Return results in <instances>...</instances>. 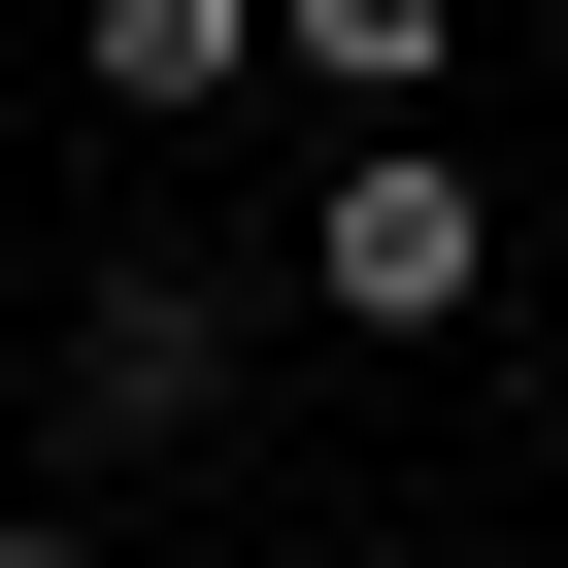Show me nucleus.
Here are the masks:
<instances>
[{"instance_id": "nucleus-1", "label": "nucleus", "mask_w": 568, "mask_h": 568, "mask_svg": "<svg viewBox=\"0 0 568 568\" xmlns=\"http://www.w3.org/2000/svg\"><path fill=\"white\" fill-rule=\"evenodd\" d=\"M468 302H501L468 168H335V335H468Z\"/></svg>"}, {"instance_id": "nucleus-2", "label": "nucleus", "mask_w": 568, "mask_h": 568, "mask_svg": "<svg viewBox=\"0 0 568 568\" xmlns=\"http://www.w3.org/2000/svg\"><path fill=\"white\" fill-rule=\"evenodd\" d=\"M0 568H101V535H0Z\"/></svg>"}]
</instances>
